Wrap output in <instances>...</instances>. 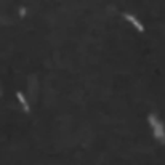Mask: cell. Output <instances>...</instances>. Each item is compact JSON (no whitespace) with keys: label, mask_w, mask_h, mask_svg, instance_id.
Here are the masks:
<instances>
[{"label":"cell","mask_w":165,"mask_h":165,"mask_svg":"<svg viewBox=\"0 0 165 165\" xmlns=\"http://www.w3.org/2000/svg\"><path fill=\"white\" fill-rule=\"evenodd\" d=\"M149 120H151V124H152V128H154L155 136H157V138H159L162 143H165V128H163V125H162L154 116H151Z\"/></svg>","instance_id":"1"},{"label":"cell","mask_w":165,"mask_h":165,"mask_svg":"<svg viewBox=\"0 0 165 165\" xmlns=\"http://www.w3.org/2000/svg\"><path fill=\"white\" fill-rule=\"evenodd\" d=\"M124 16H125V18H127L128 21H130V23H132V24H135V26H136V27H138V29H140V31H143V26H141V24H140V23H138V21H136V19H135V18H133L132 15H124Z\"/></svg>","instance_id":"2"}]
</instances>
